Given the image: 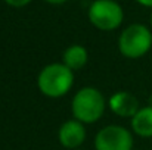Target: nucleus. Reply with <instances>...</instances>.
<instances>
[{"mask_svg": "<svg viewBox=\"0 0 152 150\" xmlns=\"http://www.w3.org/2000/svg\"><path fill=\"white\" fill-rule=\"evenodd\" d=\"M74 84V71H71L64 63H49L46 65L39 77L37 87L46 97L58 99L65 96Z\"/></svg>", "mask_w": 152, "mask_h": 150, "instance_id": "f257e3e1", "label": "nucleus"}, {"mask_svg": "<svg viewBox=\"0 0 152 150\" xmlns=\"http://www.w3.org/2000/svg\"><path fill=\"white\" fill-rule=\"evenodd\" d=\"M105 97L95 87L80 88L71 101V112L74 115V119L83 124H93L99 121L105 112Z\"/></svg>", "mask_w": 152, "mask_h": 150, "instance_id": "f03ea898", "label": "nucleus"}, {"mask_svg": "<svg viewBox=\"0 0 152 150\" xmlns=\"http://www.w3.org/2000/svg\"><path fill=\"white\" fill-rule=\"evenodd\" d=\"M152 49V31L143 24H132L123 30L118 50L127 59H140Z\"/></svg>", "mask_w": 152, "mask_h": 150, "instance_id": "7ed1b4c3", "label": "nucleus"}, {"mask_svg": "<svg viewBox=\"0 0 152 150\" xmlns=\"http://www.w3.org/2000/svg\"><path fill=\"white\" fill-rule=\"evenodd\" d=\"M89 21L101 31L117 30L123 19V7L115 0H95L89 7Z\"/></svg>", "mask_w": 152, "mask_h": 150, "instance_id": "20e7f679", "label": "nucleus"}, {"mask_svg": "<svg viewBox=\"0 0 152 150\" xmlns=\"http://www.w3.org/2000/svg\"><path fill=\"white\" fill-rule=\"evenodd\" d=\"M96 150H133V134L121 125H108L95 137Z\"/></svg>", "mask_w": 152, "mask_h": 150, "instance_id": "39448f33", "label": "nucleus"}, {"mask_svg": "<svg viewBox=\"0 0 152 150\" xmlns=\"http://www.w3.org/2000/svg\"><path fill=\"white\" fill-rule=\"evenodd\" d=\"M86 128L84 124L77 119L65 121L58 131V140L61 146L69 150H77L86 140Z\"/></svg>", "mask_w": 152, "mask_h": 150, "instance_id": "423d86ee", "label": "nucleus"}, {"mask_svg": "<svg viewBox=\"0 0 152 150\" xmlns=\"http://www.w3.org/2000/svg\"><path fill=\"white\" fill-rule=\"evenodd\" d=\"M108 106L112 113L121 118H133L140 109L137 97L130 91H115L109 97Z\"/></svg>", "mask_w": 152, "mask_h": 150, "instance_id": "0eeeda50", "label": "nucleus"}, {"mask_svg": "<svg viewBox=\"0 0 152 150\" xmlns=\"http://www.w3.org/2000/svg\"><path fill=\"white\" fill-rule=\"evenodd\" d=\"M132 130L136 136L143 137V138H151L152 137V106L140 107L139 112L132 118Z\"/></svg>", "mask_w": 152, "mask_h": 150, "instance_id": "6e6552de", "label": "nucleus"}, {"mask_svg": "<svg viewBox=\"0 0 152 150\" xmlns=\"http://www.w3.org/2000/svg\"><path fill=\"white\" fill-rule=\"evenodd\" d=\"M89 60V53L84 46L81 44H72L64 51L62 56V63L68 66L71 71H78L83 66H86Z\"/></svg>", "mask_w": 152, "mask_h": 150, "instance_id": "1a4fd4ad", "label": "nucleus"}, {"mask_svg": "<svg viewBox=\"0 0 152 150\" xmlns=\"http://www.w3.org/2000/svg\"><path fill=\"white\" fill-rule=\"evenodd\" d=\"M4 1L12 7H24V6L30 4L33 0H4Z\"/></svg>", "mask_w": 152, "mask_h": 150, "instance_id": "9d476101", "label": "nucleus"}, {"mask_svg": "<svg viewBox=\"0 0 152 150\" xmlns=\"http://www.w3.org/2000/svg\"><path fill=\"white\" fill-rule=\"evenodd\" d=\"M139 4L145 6V7H152V0H136Z\"/></svg>", "mask_w": 152, "mask_h": 150, "instance_id": "9b49d317", "label": "nucleus"}, {"mask_svg": "<svg viewBox=\"0 0 152 150\" xmlns=\"http://www.w3.org/2000/svg\"><path fill=\"white\" fill-rule=\"evenodd\" d=\"M45 1H48V3H50V4H62V3H65L66 0H45Z\"/></svg>", "mask_w": 152, "mask_h": 150, "instance_id": "f8f14e48", "label": "nucleus"}, {"mask_svg": "<svg viewBox=\"0 0 152 150\" xmlns=\"http://www.w3.org/2000/svg\"><path fill=\"white\" fill-rule=\"evenodd\" d=\"M148 104H149V106H152V96L149 97V101H148Z\"/></svg>", "mask_w": 152, "mask_h": 150, "instance_id": "ddd939ff", "label": "nucleus"}, {"mask_svg": "<svg viewBox=\"0 0 152 150\" xmlns=\"http://www.w3.org/2000/svg\"><path fill=\"white\" fill-rule=\"evenodd\" d=\"M151 27H152V13H151Z\"/></svg>", "mask_w": 152, "mask_h": 150, "instance_id": "4468645a", "label": "nucleus"}]
</instances>
